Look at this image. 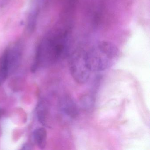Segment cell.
<instances>
[{"instance_id": "9c48e42d", "label": "cell", "mask_w": 150, "mask_h": 150, "mask_svg": "<svg viewBox=\"0 0 150 150\" xmlns=\"http://www.w3.org/2000/svg\"><path fill=\"white\" fill-rule=\"evenodd\" d=\"M33 148H32V145L30 144H28V143L24 144L22 148V149L23 150H31Z\"/></svg>"}, {"instance_id": "5b68a950", "label": "cell", "mask_w": 150, "mask_h": 150, "mask_svg": "<svg viewBox=\"0 0 150 150\" xmlns=\"http://www.w3.org/2000/svg\"><path fill=\"white\" fill-rule=\"evenodd\" d=\"M38 119L40 123L44 126H49L48 125V110L46 103L43 100H41L38 104L36 109Z\"/></svg>"}, {"instance_id": "ba28073f", "label": "cell", "mask_w": 150, "mask_h": 150, "mask_svg": "<svg viewBox=\"0 0 150 150\" xmlns=\"http://www.w3.org/2000/svg\"><path fill=\"white\" fill-rule=\"evenodd\" d=\"M80 104L84 109L86 110L92 109L94 104L93 97L89 94L83 96L80 99Z\"/></svg>"}, {"instance_id": "277c9868", "label": "cell", "mask_w": 150, "mask_h": 150, "mask_svg": "<svg viewBox=\"0 0 150 150\" xmlns=\"http://www.w3.org/2000/svg\"><path fill=\"white\" fill-rule=\"evenodd\" d=\"M59 104L61 113L67 120H73L79 116V106L71 96L67 95L62 97Z\"/></svg>"}, {"instance_id": "8992f818", "label": "cell", "mask_w": 150, "mask_h": 150, "mask_svg": "<svg viewBox=\"0 0 150 150\" xmlns=\"http://www.w3.org/2000/svg\"><path fill=\"white\" fill-rule=\"evenodd\" d=\"M47 133L43 127H40L35 129L33 132V139L36 144L40 149H44L47 142Z\"/></svg>"}, {"instance_id": "6da1fadb", "label": "cell", "mask_w": 150, "mask_h": 150, "mask_svg": "<svg viewBox=\"0 0 150 150\" xmlns=\"http://www.w3.org/2000/svg\"><path fill=\"white\" fill-rule=\"evenodd\" d=\"M119 51L115 45L108 42H101L85 51V58L91 72L101 71L114 65L119 56Z\"/></svg>"}, {"instance_id": "3957f363", "label": "cell", "mask_w": 150, "mask_h": 150, "mask_svg": "<svg viewBox=\"0 0 150 150\" xmlns=\"http://www.w3.org/2000/svg\"><path fill=\"white\" fill-rule=\"evenodd\" d=\"M9 67L10 75L19 68L23 55V48L21 43L17 42L8 46L6 50Z\"/></svg>"}, {"instance_id": "52a82bcc", "label": "cell", "mask_w": 150, "mask_h": 150, "mask_svg": "<svg viewBox=\"0 0 150 150\" xmlns=\"http://www.w3.org/2000/svg\"><path fill=\"white\" fill-rule=\"evenodd\" d=\"M10 75L7 57L6 50L0 58V86H1Z\"/></svg>"}, {"instance_id": "7a4b0ae2", "label": "cell", "mask_w": 150, "mask_h": 150, "mask_svg": "<svg viewBox=\"0 0 150 150\" xmlns=\"http://www.w3.org/2000/svg\"><path fill=\"white\" fill-rule=\"evenodd\" d=\"M68 64L71 75L77 83L84 84L87 82L91 71L86 63L85 51H78L72 53Z\"/></svg>"}, {"instance_id": "30bf717a", "label": "cell", "mask_w": 150, "mask_h": 150, "mask_svg": "<svg viewBox=\"0 0 150 150\" xmlns=\"http://www.w3.org/2000/svg\"><path fill=\"white\" fill-rule=\"evenodd\" d=\"M3 111L1 108H0V119L2 117V115H3Z\"/></svg>"}]
</instances>
